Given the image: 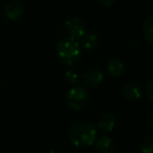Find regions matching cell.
Here are the masks:
<instances>
[{
	"label": "cell",
	"mask_w": 153,
	"mask_h": 153,
	"mask_svg": "<svg viewBox=\"0 0 153 153\" xmlns=\"http://www.w3.org/2000/svg\"><path fill=\"white\" fill-rule=\"evenodd\" d=\"M69 139L76 147H90L97 140L96 128L91 123L79 120L74 122L69 128Z\"/></svg>",
	"instance_id": "6da1fadb"
},
{
	"label": "cell",
	"mask_w": 153,
	"mask_h": 153,
	"mask_svg": "<svg viewBox=\"0 0 153 153\" xmlns=\"http://www.w3.org/2000/svg\"><path fill=\"white\" fill-rule=\"evenodd\" d=\"M56 53L64 65L72 66L80 61L81 48L78 41L67 38L59 41L56 45Z\"/></svg>",
	"instance_id": "7a4b0ae2"
},
{
	"label": "cell",
	"mask_w": 153,
	"mask_h": 153,
	"mask_svg": "<svg viewBox=\"0 0 153 153\" xmlns=\"http://www.w3.org/2000/svg\"><path fill=\"white\" fill-rule=\"evenodd\" d=\"M89 93L82 87H74L66 96V104L70 109L78 111L82 109L89 102Z\"/></svg>",
	"instance_id": "3957f363"
},
{
	"label": "cell",
	"mask_w": 153,
	"mask_h": 153,
	"mask_svg": "<svg viewBox=\"0 0 153 153\" xmlns=\"http://www.w3.org/2000/svg\"><path fill=\"white\" fill-rule=\"evenodd\" d=\"M65 30L69 34L70 39L78 41L85 32V23L77 17H70L65 22Z\"/></svg>",
	"instance_id": "277c9868"
},
{
	"label": "cell",
	"mask_w": 153,
	"mask_h": 153,
	"mask_svg": "<svg viewBox=\"0 0 153 153\" xmlns=\"http://www.w3.org/2000/svg\"><path fill=\"white\" fill-rule=\"evenodd\" d=\"M103 72L99 68L93 67L90 68L89 70H87L85 72V74L82 75L81 79H82L83 83L89 88H96L102 82L103 80Z\"/></svg>",
	"instance_id": "5b68a950"
},
{
	"label": "cell",
	"mask_w": 153,
	"mask_h": 153,
	"mask_svg": "<svg viewBox=\"0 0 153 153\" xmlns=\"http://www.w3.org/2000/svg\"><path fill=\"white\" fill-rule=\"evenodd\" d=\"M95 148L97 153H116L117 151L115 142L107 135L98 137L95 142Z\"/></svg>",
	"instance_id": "8992f818"
},
{
	"label": "cell",
	"mask_w": 153,
	"mask_h": 153,
	"mask_svg": "<svg viewBox=\"0 0 153 153\" xmlns=\"http://www.w3.org/2000/svg\"><path fill=\"white\" fill-rule=\"evenodd\" d=\"M23 10L22 5L18 1H10L4 5V14L6 18L12 21H17L23 16Z\"/></svg>",
	"instance_id": "52a82bcc"
},
{
	"label": "cell",
	"mask_w": 153,
	"mask_h": 153,
	"mask_svg": "<svg viewBox=\"0 0 153 153\" xmlns=\"http://www.w3.org/2000/svg\"><path fill=\"white\" fill-rule=\"evenodd\" d=\"M123 94L128 100H139L142 97V90L137 83L129 81L123 87Z\"/></svg>",
	"instance_id": "ba28073f"
},
{
	"label": "cell",
	"mask_w": 153,
	"mask_h": 153,
	"mask_svg": "<svg viewBox=\"0 0 153 153\" xmlns=\"http://www.w3.org/2000/svg\"><path fill=\"white\" fill-rule=\"evenodd\" d=\"M116 125V118L113 114L109 113H104L100 116L98 120V124H97V127H98L100 130L105 131V132H109L114 129Z\"/></svg>",
	"instance_id": "9c48e42d"
},
{
	"label": "cell",
	"mask_w": 153,
	"mask_h": 153,
	"mask_svg": "<svg viewBox=\"0 0 153 153\" xmlns=\"http://www.w3.org/2000/svg\"><path fill=\"white\" fill-rule=\"evenodd\" d=\"M81 46L87 50L96 48L99 44V36L94 31H85L80 39Z\"/></svg>",
	"instance_id": "30bf717a"
},
{
	"label": "cell",
	"mask_w": 153,
	"mask_h": 153,
	"mask_svg": "<svg viewBox=\"0 0 153 153\" xmlns=\"http://www.w3.org/2000/svg\"><path fill=\"white\" fill-rule=\"evenodd\" d=\"M107 72L114 78H119L124 72V64L119 59H111L107 64Z\"/></svg>",
	"instance_id": "8fae6325"
},
{
	"label": "cell",
	"mask_w": 153,
	"mask_h": 153,
	"mask_svg": "<svg viewBox=\"0 0 153 153\" xmlns=\"http://www.w3.org/2000/svg\"><path fill=\"white\" fill-rule=\"evenodd\" d=\"M143 34L145 40L150 44H153V15L145 20L143 26Z\"/></svg>",
	"instance_id": "7c38bea8"
},
{
	"label": "cell",
	"mask_w": 153,
	"mask_h": 153,
	"mask_svg": "<svg viewBox=\"0 0 153 153\" xmlns=\"http://www.w3.org/2000/svg\"><path fill=\"white\" fill-rule=\"evenodd\" d=\"M81 74L76 69H70L66 72V79L71 85H77L81 80Z\"/></svg>",
	"instance_id": "4fadbf2b"
},
{
	"label": "cell",
	"mask_w": 153,
	"mask_h": 153,
	"mask_svg": "<svg viewBox=\"0 0 153 153\" xmlns=\"http://www.w3.org/2000/svg\"><path fill=\"white\" fill-rule=\"evenodd\" d=\"M140 153H153V137L145 139L139 147Z\"/></svg>",
	"instance_id": "5bb4252c"
},
{
	"label": "cell",
	"mask_w": 153,
	"mask_h": 153,
	"mask_svg": "<svg viewBox=\"0 0 153 153\" xmlns=\"http://www.w3.org/2000/svg\"><path fill=\"white\" fill-rule=\"evenodd\" d=\"M147 95L148 98L150 99V101L153 103V77L150 79L147 85Z\"/></svg>",
	"instance_id": "9a60e30c"
},
{
	"label": "cell",
	"mask_w": 153,
	"mask_h": 153,
	"mask_svg": "<svg viewBox=\"0 0 153 153\" xmlns=\"http://www.w3.org/2000/svg\"><path fill=\"white\" fill-rule=\"evenodd\" d=\"M117 0H98V2L101 4L102 6H105V7H108L111 4H114Z\"/></svg>",
	"instance_id": "2e32d148"
},
{
	"label": "cell",
	"mask_w": 153,
	"mask_h": 153,
	"mask_svg": "<svg viewBox=\"0 0 153 153\" xmlns=\"http://www.w3.org/2000/svg\"><path fill=\"white\" fill-rule=\"evenodd\" d=\"M149 123H150V126H151V128L153 129V114L151 115V117H150V119H149Z\"/></svg>",
	"instance_id": "e0dca14e"
},
{
	"label": "cell",
	"mask_w": 153,
	"mask_h": 153,
	"mask_svg": "<svg viewBox=\"0 0 153 153\" xmlns=\"http://www.w3.org/2000/svg\"><path fill=\"white\" fill-rule=\"evenodd\" d=\"M45 153H55V151H53V150H47Z\"/></svg>",
	"instance_id": "ac0fdd59"
}]
</instances>
